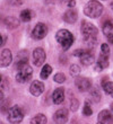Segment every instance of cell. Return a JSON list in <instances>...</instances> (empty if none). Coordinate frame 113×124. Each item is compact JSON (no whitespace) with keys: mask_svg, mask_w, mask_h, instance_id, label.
Instances as JSON below:
<instances>
[{"mask_svg":"<svg viewBox=\"0 0 113 124\" xmlns=\"http://www.w3.org/2000/svg\"><path fill=\"white\" fill-rule=\"evenodd\" d=\"M107 65H109V55L101 53L100 58L97 60V64L95 65V70L96 71H102L103 69L107 68Z\"/></svg>","mask_w":113,"mask_h":124,"instance_id":"obj_12","label":"cell"},{"mask_svg":"<svg viewBox=\"0 0 113 124\" xmlns=\"http://www.w3.org/2000/svg\"><path fill=\"white\" fill-rule=\"evenodd\" d=\"M79 107V101L77 98H71V103H70V109L72 112H76Z\"/></svg>","mask_w":113,"mask_h":124,"instance_id":"obj_27","label":"cell"},{"mask_svg":"<svg viewBox=\"0 0 113 124\" xmlns=\"http://www.w3.org/2000/svg\"><path fill=\"white\" fill-rule=\"evenodd\" d=\"M68 116H69V112L66 108H61L54 113L53 115V121L57 124H66L68 121Z\"/></svg>","mask_w":113,"mask_h":124,"instance_id":"obj_8","label":"cell"},{"mask_svg":"<svg viewBox=\"0 0 113 124\" xmlns=\"http://www.w3.org/2000/svg\"><path fill=\"white\" fill-rule=\"evenodd\" d=\"M66 5H67L69 8H72V7L76 6V0H65Z\"/></svg>","mask_w":113,"mask_h":124,"instance_id":"obj_31","label":"cell"},{"mask_svg":"<svg viewBox=\"0 0 113 124\" xmlns=\"http://www.w3.org/2000/svg\"><path fill=\"white\" fill-rule=\"evenodd\" d=\"M90 97L93 98V101H95V103H98L101 101V95L96 88H93L90 90Z\"/></svg>","mask_w":113,"mask_h":124,"instance_id":"obj_23","label":"cell"},{"mask_svg":"<svg viewBox=\"0 0 113 124\" xmlns=\"http://www.w3.org/2000/svg\"><path fill=\"white\" fill-rule=\"evenodd\" d=\"M11 61H13L11 52L8 49H5L1 52V55H0V67L1 68H6L11 63Z\"/></svg>","mask_w":113,"mask_h":124,"instance_id":"obj_11","label":"cell"},{"mask_svg":"<svg viewBox=\"0 0 113 124\" xmlns=\"http://www.w3.org/2000/svg\"><path fill=\"white\" fill-rule=\"evenodd\" d=\"M85 52H86V50H84V49H78V50H76V51L74 52V55L75 56H79V58H80V56L83 55Z\"/></svg>","mask_w":113,"mask_h":124,"instance_id":"obj_30","label":"cell"},{"mask_svg":"<svg viewBox=\"0 0 113 124\" xmlns=\"http://www.w3.org/2000/svg\"><path fill=\"white\" fill-rule=\"evenodd\" d=\"M97 124H113V115L111 112L107 109L100 112L97 116Z\"/></svg>","mask_w":113,"mask_h":124,"instance_id":"obj_9","label":"cell"},{"mask_svg":"<svg viewBox=\"0 0 113 124\" xmlns=\"http://www.w3.org/2000/svg\"><path fill=\"white\" fill-rule=\"evenodd\" d=\"M52 101L57 105L61 104L62 101H65V90H63V88L55 89L53 92V94H52Z\"/></svg>","mask_w":113,"mask_h":124,"instance_id":"obj_14","label":"cell"},{"mask_svg":"<svg viewBox=\"0 0 113 124\" xmlns=\"http://www.w3.org/2000/svg\"><path fill=\"white\" fill-rule=\"evenodd\" d=\"M46 34H48V27H46V25L43 23H39V24H36V26L34 27L32 36H33V39H42L46 36Z\"/></svg>","mask_w":113,"mask_h":124,"instance_id":"obj_6","label":"cell"},{"mask_svg":"<svg viewBox=\"0 0 113 124\" xmlns=\"http://www.w3.org/2000/svg\"><path fill=\"white\" fill-rule=\"evenodd\" d=\"M1 80H2V77H1V75H0V82H1Z\"/></svg>","mask_w":113,"mask_h":124,"instance_id":"obj_35","label":"cell"},{"mask_svg":"<svg viewBox=\"0 0 113 124\" xmlns=\"http://www.w3.org/2000/svg\"><path fill=\"white\" fill-rule=\"evenodd\" d=\"M76 86H77V88L79 89V92H87L88 89L90 88V81L88 80L87 78H77L76 79Z\"/></svg>","mask_w":113,"mask_h":124,"instance_id":"obj_13","label":"cell"},{"mask_svg":"<svg viewBox=\"0 0 113 124\" xmlns=\"http://www.w3.org/2000/svg\"><path fill=\"white\" fill-rule=\"evenodd\" d=\"M112 7H113V5H112Z\"/></svg>","mask_w":113,"mask_h":124,"instance_id":"obj_37","label":"cell"},{"mask_svg":"<svg viewBox=\"0 0 113 124\" xmlns=\"http://www.w3.org/2000/svg\"><path fill=\"white\" fill-rule=\"evenodd\" d=\"M111 108H112V111H113V104H112V105H111Z\"/></svg>","mask_w":113,"mask_h":124,"instance_id":"obj_36","label":"cell"},{"mask_svg":"<svg viewBox=\"0 0 113 124\" xmlns=\"http://www.w3.org/2000/svg\"><path fill=\"white\" fill-rule=\"evenodd\" d=\"M103 13V6L97 0H90L84 7V14L89 18H97Z\"/></svg>","mask_w":113,"mask_h":124,"instance_id":"obj_2","label":"cell"},{"mask_svg":"<svg viewBox=\"0 0 113 124\" xmlns=\"http://www.w3.org/2000/svg\"><path fill=\"white\" fill-rule=\"evenodd\" d=\"M103 34L106 36L107 39L113 37V19H107L103 24Z\"/></svg>","mask_w":113,"mask_h":124,"instance_id":"obj_15","label":"cell"},{"mask_svg":"<svg viewBox=\"0 0 113 124\" xmlns=\"http://www.w3.org/2000/svg\"><path fill=\"white\" fill-rule=\"evenodd\" d=\"M101 53L106 54V55L110 54V47H109V45H107L106 43H103V44H102V46H101Z\"/></svg>","mask_w":113,"mask_h":124,"instance_id":"obj_29","label":"cell"},{"mask_svg":"<svg viewBox=\"0 0 113 124\" xmlns=\"http://www.w3.org/2000/svg\"><path fill=\"white\" fill-rule=\"evenodd\" d=\"M2 99H3V93L0 90V101H2Z\"/></svg>","mask_w":113,"mask_h":124,"instance_id":"obj_33","label":"cell"},{"mask_svg":"<svg viewBox=\"0 0 113 124\" xmlns=\"http://www.w3.org/2000/svg\"><path fill=\"white\" fill-rule=\"evenodd\" d=\"M81 33L84 35V41L89 47H93L97 42V28L89 22L81 23Z\"/></svg>","mask_w":113,"mask_h":124,"instance_id":"obj_1","label":"cell"},{"mask_svg":"<svg viewBox=\"0 0 113 124\" xmlns=\"http://www.w3.org/2000/svg\"><path fill=\"white\" fill-rule=\"evenodd\" d=\"M80 62L81 64L84 65H90L94 63V56L92 53H89L88 51H86V52L83 54V55L80 56Z\"/></svg>","mask_w":113,"mask_h":124,"instance_id":"obj_17","label":"cell"},{"mask_svg":"<svg viewBox=\"0 0 113 124\" xmlns=\"http://www.w3.org/2000/svg\"><path fill=\"white\" fill-rule=\"evenodd\" d=\"M32 11L29 9H24L23 11H20V16H19V18H20V20L22 22H29V20L32 19Z\"/></svg>","mask_w":113,"mask_h":124,"instance_id":"obj_21","label":"cell"},{"mask_svg":"<svg viewBox=\"0 0 113 124\" xmlns=\"http://www.w3.org/2000/svg\"><path fill=\"white\" fill-rule=\"evenodd\" d=\"M54 1H55V0H46V2H48V3H53Z\"/></svg>","mask_w":113,"mask_h":124,"instance_id":"obj_34","label":"cell"},{"mask_svg":"<svg viewBox=\"0 0 113 124\" xmlns=\"http://www.w3.org/2000/svg\"><path fill=\"white\" fill-rule=\"evenodd\" d=\"M5 25L10 30H14V28H17L19 26V20L15 17H7L5 19Z\"/></svg>","mask_w":113,"mask_h":124,"instance_id":"obj_18","label":"cell"},{"mask_svg":"<svg viewBox=\"0 0 113 124\" xmlns=\"http://www.w3.org/2000/svg\"><path fill=\"white\" fill-rule=\"evenodd\" d=\"M3 44V39H2V36H1V34H0V46Z\"/></svg>","mask_w":113,"mask_h":124,"instance_id":"obj_32","label":"cell"},{"mask_svg":"<svg viewBox=\"0 0 113 124\" xmlns=\"http://www.w3.org/2000/svg\"><path fill=\"white\" fill-rule=\"evenodd\" d=\"M78 18V15H77V11H75L74 9H69L67 10L63 15V19L65 22H67L68 24H74L76 23V20Z\"/></svg>","mask_w":113,"mask_h":124,"instance_id":"obj_16","label":"cell"},{"mask_svg":"<svg viewBox=\"0 0 113 124\" xmlns=\"http://www.w3.org/2000/svg\"><path fill=\"white\" fill-rule=\"evenodd\" d=\"M83 114H84L85 116H90V115L93 114V109L90 107L89 101H88L85 103V106H84V108H83Z\"/></svg>","mask_w":113,"mask_h":124,"instance_id":"obj_24","label":"cell"},{"mask_svg":"<svg viewBox=\"0 0 113 124\" xmlns=\"http://www.w3.org/2000/svg\"><path fill=\"white\" fill-rule=\"evenodd\" d=\"M53 80L55 82H58V84H63L66 81V76L62 73V72H58L57 75L53 77Z\"/></svg>","mask_w":113,"mask_h":124,"instance_id":"obj_26","label":"cell"},{"mask_svg":"<svg viewBox=\"0 0 113 124\" xmlns=\"http://www.w3.org/2000/svg\"><path fill=\"white\" fill-rule=\"evenodd\" d=\"M9 101H2V104L0 105V111L1 113H6V112L9 111Z\"/></svg>","mask_w":113,"mask_h":124,"instance_id":"obj_28","label":"cell"},{"mask_svg":"<svg viewBox=\"0 0 113 124\" xmlns=\"http://www.w3.org/2000/svg\"><path fill=\"white\" fill-rule=\"evenodd\" d=\"M24 118V112L18 105H14L8 111V121L11 124H19Z\"/></svg>","mask_w":113,"mask_h":124,"instance_id":"obj_4","label":"cell"},{"mask_svg":"<svg viewBox=\"0 0 113 124\" xmlns=\"http://www.w3.org/2000/svg\"><path fill=\"white\" fill-rule=\"evenodd\" d=\"M55 39L63 50H68L74 43V35L67 30H60L57 33Z\"/></svg>","mask_w":113,"mask_h":124,"instance_id":"obj_3","label":"cell"},{"mask_svg":"<svg viewBox=\"0 0 113 124\" xmlns=\"http://www.w3.org/2000/svg\"><path fill=\"white\" fill-rule=\"evenodd\" d=\"M51 72H52V67L50 64H45L43 65V68H42V71H41V79H43V80H45V79H48L49 78V76L51 75Z\"/></svg>","mask_w":113,"mask_h":124,"instance_id":"obj_20","label":"cell"},{"mask_svg":"<svg viewBox=\"0 0 113 124\" xmlns=\"http://www.w3.org/2000/svg\"><path fill=\"white\" fill-rule=\"evenodd\" d=\"M45 58H46V54L42 47H37L33 51V63L36 67L42 65L45 61Z\"/></svg>","mask_w":113,"mask_h":124,"instance_id":"obj_7","label":"cell"},{"mask_svg":"<svg viewBox=\"0 0 113 124\" xmlns=\"http://www.w3.org/2000/svg\"><path fill=\"white\" fill-rule=\"evenodd\" d=\"M69 71H70V75L72 77H78L79 73H80V68L77 64H72L70 67V69H69Z\"/></svg>","mask_w":113,"mask_h":124,"instance_id":"obj_25","label":"cell"},{"mask_svg":"<svg viewBox=\"0 0 113 124\" xmlns=\"http://www.w3.org/2000/svg\"><path fill=\"white\" fill-rule=\"evenodd\" d=\"M46 116L43 114H37L31 120V124H46Z\"/></svg>","mask_w":113,"mask_h":124,"instance_id":"obj_19","label":"cell"},{"mask_svg":"<svg viewBox=\"0 0 113 124\" xmlns=\"http://www.w3.org/2000/svg\"><path fill=\"white\" fill-rule=\"evenodd\" d=\"M32 73H33V69L27 64V65H25V67H23L22 69H19L18 73L16 75V80L19 82V84H25V82L31 80Z\"/></svg>","mask_w":113,"mask_h":124,"instance_id":"obj_5","label":"cell"},{"mask_svg":"<svg viewBox=\"0 0 113 124\" xmlns=\"http://www.w3.org/2000/svg\"><path fill=\"white\" fill-rule=\"evenodd\" d=\"M44 92V84L42 81H39V80H35L31 84V87H29V93L33 95V96H40L42 95V93Z\"/></svg>","mask_w":113,"mask_h":124,"instance_id":"obj_10","label":"cell"},{"mask_svg":"<svg viewBox=\"0 0 113 124\" xmlns=\"http://www.w3.org/2000/svg\"><path fill=\"white\" fill-rule=\"evenodd\" d=\"M103 89L107 95H110L111 97H113V82L112 81L103 82Z\"/></svg>","mask_w":113,"mask_h":124,"instance_id":"obj_22","label":"cell"}]
</instances>
